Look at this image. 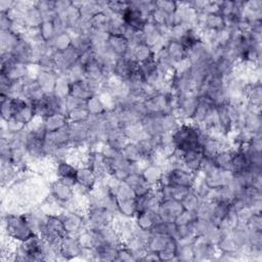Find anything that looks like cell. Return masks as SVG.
<instances>
[{
	"mask_svg": "<svg viewBox=\"0 0 262 262\" xmlns=\"http://www.w3.org/2000/svg\"><path fill=\"white\" fill-rule=\"evenodd\" d=\"M202 132L201 127L192 121H183L178 124L171 135L177 150L183 152L189 149L202 147Z\"/></svg>",
	"mask_w": 262,
	"mask_h": 262,
	"instance_id": "1",
	"label": "cell"
},
{
	"mask_svg": "<svg viewBox=\"0 0 262 262\" xmlns=\"http://www.w3.org/2000/svg\"><path fill=\"white\" fill-rule=\"evenodd\" d=\"M3 228L7 236L20 243L36 234L30 225L27 213H7L3 216Z\"/></svg>",
	"mask_w": 262,
	"mask_h": 262,
	"instance_id": "2",
	"label": "cell"
},
{
	"mask_svg": "<svg viewBox=\"0 0 262 262\" xmlns=\"http://www.w3.org/2000/svg\"><path fill=\"white\" fill-rule=\"evenodd\" d=\"M116 215L104 207L89 206L85 215L87 229H100L113 224Z\"/></svg>",
	"mask_w": 262,
	"mask_h": 262,
	"instance_id": "3",
	"label": "cell"
},
{
	"mask_svg": "<svg viewBox=\"0 0 262 262\" xmlns=\"http://www.w3.org/2000/svg\"><path fill=\"white\" fill-rule=\"evenodd\" d=\"M195 174L184 168H171L164 172L159 184L161 185H180L193 187Z\"/></svg>",
	"mask_w": 262,
	"mask_h": 262,
	"instance_id": "4",
	"label": "cell"
},
{
	"mask_svg": "<svg viewBox=\"0 0 262 262\" xmlns=\"http://www.w3.org/2000/svg\"><path fill=\"white\" fill-rule=\"evenodd\" d=\"M49 195L66 208V206L74 200L75 191L73 187L64 184L62 181L56 178L55 180L49 182Z\"/></svg>",
	"mask_w": 262,
	"mask_h": 262,
	"instance_id": "5",
	"label": "cell"
},
{
	"mask_svg": "<svg viewBox=\"0 0 262 262\" xmlns=\"http://www.w3.org/2000/svg\"><path fill=\"white\" fill-rule=\"evenodd\" d=\"M138 68V62L127 53L124 56L117 58L114 68V75L123 81H127L130 77H132Z\"/></svg>",
	"mask_w": 262,
	"mask_h": 262,
	"instance_id": "6",
	"label": "cell"
},
{
	"mask_svg": "<svg viewBox=\"0 0 262 262\" xmlns=\"http://www.w3.org/2000/svg\"><path fill=\"white\" fill-rule=\"evenodd\" d=\"M83 248L79 242L78 236L67 234L62 237L59 245V255L62 260L77 259L82 252Z\"/></svg>",
	"mask_w": 262,
	"mask_h": 262,
	"instance_id": "7",
	"label": "cell"
},
{
	"mask_svg": "<svg viewBox=\"0 0 262 262\" xmlns=\"http://www.w3.org/2000/svg\"><path fill=\"white\" fill-rule=\"evenodd\" d=\"M55 173H56L57 178L60 181H62L64 184H67L73 188L77 184L78 167L75 166L74 164L68 162L67 160L56 162Z\"/></svg>",
	"mask_w": 262,
	"mask_h": 262,
	"instance_id": "8",
	"label": "cell"
},
{
	"mask_svg": "<svg viewBox=\"0 0 262 262\" xmlns=\"http://www.w3.org/2000/svg\"><path fill=\"white\" fill-rule=\"evenodd\" d=\"M106 47L118 58L126 55L131 48L129 40L123 34H108Z\"/></svg>",
	"mask_w": 262,
	"mask_h": 262,
	"instance_id": "9",
	"label": "cell"
},
{
	"mask_svg": "<svg viewBox=\"0 0 262 262\" xmlns=\"http://www.w3.org/2000/svg\"><path fill=\"white\" fill-rule=\"evenodd\" d=\"M184 211L182 203L180 201L170 199L165 200L161 204L160 209V217L163 221L166 222H174L175 219Z\"/></svg>",
	"mask_w": 262,
	"mask_h": 262,
	"instance_id": "10",
	"label": "cell"
},
{
	"mask_svg": "<svg viewBox=\"0 0 262 262\" xmlns=\"http://www.w3.org/2000/svg\"><path fill=\"white\" fill-rule=\"evenodd\" d=\"M126 182L135 192L136 195H143L148 193L152 186L145 180L141 172H133L131 173L125 180Z\"/></svg>",
	"mask_w": 262,
	"mask_h": 262,
	"instance_id": "11",
	"label": "cell"
},
{
	"mask_svg": "<svg viewBox=\"0 0 262 262\" xmlns=\"http://www.w3.org/2000/svg\"><path fill=\"white\" fill-rule=\"evenodd\" d=\"M164 51L168 55V57L175 63H179L182 60L187 58V52L180 43L179 40L168 38L167 43L165 45Z\"/></svg>",
	"mask_w": 262,
	"mask_h": 262,
	"instance_id": "12",
	"label": "cell"
},
{
	"mask_svg": "<svg viewBox=\"0 0 262 262\" xmlns=\"http://www.w3.org/2000/svg\"><path fill=\"white\" fill-rule=\"evenodd\" d=\"M77 183L90 192L98 183V179L89 166H81L78 168Z\"/></svg>",
	"mask_w": 262,
	"mask_h": 262,
	"instance_id": "13",
	"label": "cell"
},
{
	"mask_svg": "<svg viewBox=\"0 0 262 262\" xmlns=\"http://www.w3.org/2000/svg\"><path fill=\"white\" fill-rule=\"evenodd\" d=\"M119 247L117 245H101L94 248L95 260L99 261H118Z\"/></svg>",
	"mask_w": 262,
	"mask_h": 262,
	"instance_id": "14",
	"label": "cell"
},
{
	"mask_svg": "<svg viewBox=\"0 0 262 262\" xmlns=\"http://www.w3.org/2000/svg\"><path fill=\"white\" fill-rule=\"evenodd\" d=\"M70 95L87 101L94 94L90 90L86 81L84 79H82V80H79V81L71 82V84H70Z\"/></svg>",
	"mask_w": 262,
	"mask_h": 262,
	"instance_id": "15",
	"label": "cell"
},
{
	"mask_svg": "<svg viewBox=\"0 0 262 262\" xmlns=\"http://www.w3.org/2000/svg\"><path fill=\"white\" fill-rule=\"evenodd\" d=\"M145 180L151 185H158L164 174V169L156 164H147L141 171Z\"/></svg>",
	"mask_w": 262,
	"mask_h": 262,
	"instance_id": "16",
	"label": "cell"
},
{
	"mask_svg": "<svg viewBox=\"0 0 262 262\" xmlns=\"http://www.w3.org/2000/svg\"><path fill=\"white\" fill-rule=\"evenodd\" d=\"M45 128L48 133H53L63 127H66L69 124V121L67 119V116L54 114L51 115L45 119H43Z\"/></svg>",
	"mask_w": 262,
	"mask_h": 262,
	"instance_id": "17",
	"label": "cell"
},
{
	"mask_svg": "<svg viewBox=\"0 0 262 262\" xmlns=\"http://www.w3.org/2000/svg\"><path fill=\"white\" fill-rule=\"evenodd\" d=\"M128 53L139 63V62H143L151 57L155 56V53L152 52L151 48L146 45L145 43L142 44H138L135 45L133 47L130 48V50L128 51Z\"/></svg>",
	"mask_w": 262,
	"mask_h": 262,
	"instance_id": "18",
	"label": "cell"
},
{
	"mask_svg": "<svg viewBox=\"0 0 262 262\" xmlns=\"http://www.w3.org/2000/svg\"><path fill=\"white\" fill-rule=\"evenodd\" d=\"M57 73L56 72H46V71H41L39 74L38 78L36 79L41 88L45 93H51L53 92L55 81L57 78Z\"/></svg>",
	"mask_w": 262,
	"mask_h": 262,
	"instance_id": "19",
	"label": "cell"
},
{
	"mask_svg": "<svg viewBox=\"0 0 262 262\" xmlns=\"http://www.w3.org/2000/svg\"><path fill=\"white\" fill-rule=\"evenodd\" d=\"M232 155H233V148L226 147L221 149L219 152H217L213 159L216 164V166L219 169L223 170H230L231 171V160H232Z\"/></svg>",
	"mask_w": 262,
	"mask_h": 262,
	"instance_id": "20",
	"label": "cell"
},
{
	"mask_svg": "<svg viewBox=\"0 0 262 262\" xmlns=\"http://www.w3.org/2000/svg\"><path fill=\"white\" fill-rule=\"evenodd\" d=\"M121 154L126 160H128L132 163H138V162L143 161L141 152H140V150L137 146V143L135 141H128L125 144V146L122 148Z\"/></svg>",
	"mask_w": 262,
	"mask_h": 262,
	"instance_id": "21",
	"label": "cell"
},
{
	"mask_svg": "<svg viewBox=\"0 0 262 262\" xmlns=\"http://www.w3.org/2000/svg\"><path fill=\"white\" fill-rule=\"evenodd\" d=\"M70 84L71 82L67 75L58 74L55 81L53 93L60 98H67L70 95Z\"/></svg>",
	"mask_w": 262,
	"mask_h": 262,
	"instance_id": "22",
	"label": "cell"
},
{
	"mask_svg": "<svg viewBox=\"0 0 262 262\" xmlns=\"http://www.w3.org/2000/svg\"><path fill=\"white\" fill-rule=\"evenodd\" d=\"M245 96L248 102L254 103V104H261V101H262L261 83L247 84L245 89Z\"/></svg>",
	"mask_w": 262,
	"mask_h": 262,
	"instance_id": "23",
	"label": "cell"
},
{
	"mask_svg": "<svg viewBox=\"0 0 262 262\" xmlns=\"http://www.w3.org/2000/svg\"><path fill=\"white\" fill-rule=\"evenodd\" d=\"M118 201V208H119V215L133 218L136 214V203L134 199H127V200H117Z\"/></svg>",
	"mask_w": 262,
	"mask_h": 262,
	"instance_id": "24",
	"label": "cell"
},
{
	"mask_svg": "<svg viewBox=\"0 0 262 262\" xmlns=\"http://www.w3.org/2000/svg\"><path fill=\"white\" fill-rule=\"evenodd\" d=\"M86 108L88 110L90 115L96 116V115H102L106 108L100 99L99 95H93L86 101Z\"/></svg>",
	"mask_w": 262,
	"mask_h": 262,
	"instance_id": "25",
	"label": "cell"
},
{
	"mask_svg": "<svg viewBox=\"0 0 262 262\" xmlns=\"http://www.w3.org/2000/svg\"><path fill=\"white\" fill-rule=\"evenodd\" d=\"M181 203L184 210H187L190 212H196L198 208L202 203V199L193 189H191L188 192V194L181 201Z\"/></svg>",
	"mask_w": 262,
	"mask_h": 262,
	"instance_id": "26",
	"label": "cell"
},
{
	"mask_svg": "<svg viewBox=\"0 0 262 262\" xmlns=\"http://www.w3.org/2000/svg\"><path fill=\"white\" fill-rule=\"evenodd\" d=\"M90 117L88 110L85 107H80L68 112L67 119L69 122H84L87 121Z\"/></svg>",
	"mask_w": 262,
	"mask_h": 262,
	"instance_id": "27",
	"label": "cell"
},
{
	"mask_svg": "<svg viewBox=\"0 0 262 262\" xmlns=\"http://www.w3.org/2000/svg\"><path fill=\"white\" fill-rule=\"evenodd\" d=\"M176 257H177V261H194L192 244L191 245H178Z\"/></svg>",
	"mask_w": 262,
	"mask_h": 262,
	"instance_id": "28",
	"label": "cell"
},
{
	"mask_svg": "<svg viewBox=\"0 0 262 262\" xmlns=\"http://www.w3.org/2000/svg\"><path fill=\"white\" fill-rule=\"evenodd\" d=\"M40 29V33L41 36L43 38V40L48 43L49 41H51L54 37H55V30H54V26L53 23L50 20H43V23L41 24V26L39 27Z\"/></svg>",
	"mask_w": 262,
	"mask_h": 262,
	"instance_id": "29",
	"label": "cell"
},
{
	"mask_svg": "<svg viewBox=\"0 0 262 262\" xmlns=\"http://www.w3.org/2000/svg\"><path fill=\"white\" fill-rule=\"evenodd\" d=\"M118 261H137L134 253L123 243L119 247V252H118Z\"/></svg>",
	"mask_w": 262,
	"mask_h": 262,
	"instance_id": "30",
	"label": "cell"
},
{
	"mask_svg": "<svg viewBox=\"0 0 262 262\" xmlns=\"http://www.w3.org/2000/svg\"><path fill=\"white\" fill-rule=\"evenodd\" d=\"M247 226L250 229H257V230H262V217H261V212L258 213H253L250 218L247 221Z\"/></svg>",
	"mask_w": 262,
	"mask_h": 262,
	"instance_id": "31",
	"label": "cell"
},
{
	"mask_svg": "<svg viewBox=\"0 0 262 262\" xmlns=\"http://www.w3.org/2000/svg\"><path fill=\"white\" fill-rule=\"evenodd\" d=\"M156 6L167 14H173L177 10V2L172 1H157Z\"/></svg>",
	"mask_w": 262,
	"mask_h": 262,
	"instance_id": "32",
	"label": "cell"
},
{
	"mask_svg": "<svg viewBox=\"0 0 262 262\" xmlns=\"http://www.w3.org/2000/svg\"><path fill=\"white\" fill-rule=\"evenodd\" d=\"M140 261H161L159 253L154 251H148L145 253V255L141 258Z\"/></svg>",
	"mask_w": 262,
	"mask_h": 262,
	"instance_id": "33",
	"label": "cell"
}]
</instances>
